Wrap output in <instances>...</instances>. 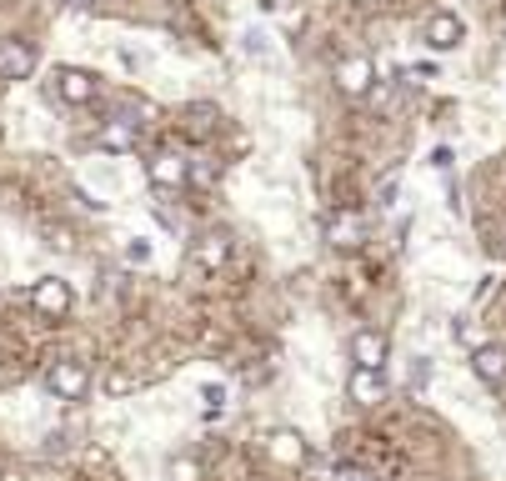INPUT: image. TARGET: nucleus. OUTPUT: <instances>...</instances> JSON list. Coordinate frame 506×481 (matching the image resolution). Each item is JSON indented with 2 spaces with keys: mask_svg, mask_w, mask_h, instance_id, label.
I'll return each instance as SVG.
<instances>
[{
  "mask_svg": "<svg viewBox=\"0 0 506 481\" xmlns=\"http://www.w3.org/2000/svg\"><path fill=\"white\" fill-rule=\"evenodd\" d=\"M146 171H151V181H156V186H176V190H181V186L190 181V165H186V156H176V151H156Z\"/></svg>",
  "mask_w": 506,
  "mask_h": 481,
  "instance_id": "obj_11",
  "label": "nucleus"
},
{
  "mask_svg": "<svg viewBox=\"0 0 506 481\" xmlns=\"http://www.w3.org/2000/svg\"><path fill=\"white\" fill-rule=\"evenodd\" d=\"M105 392H111V396H121V392H131V376H111V381H105Z\"/></svg>",
  "mask_w": 506,
  "mask_h": 481,
  "instance_id": "obj_21",
  "label": "nucleus"
},
{
  "mask_svg": "<svg viewBox=\"0 0 506 481\" xmlns=\"http://www.w3.org/2000/svg\"><path fill=\"white\" fill-rule=\"evenodd\" d=\"M326 240H331V246H342V251L361 246V240H367V215H361V211H336L326 221Z\"/></svg>",
  "mask_w": 506,
  "mask_h": 481,
  "instance_id": "obj_8",
  "label": "nucleus"
},
{
  "mask_svg": "<svg viewBox=\"0 0 506 481\" xmlns=\"http://www.w3.org/2000/svg\"><path fill=\"white\" fill-rule=\"evenodd\" d=\"M301 467H306V471H301V481H336V471H331L326 461H311V456H306Z\"/></svg>",
  "mask_w": 506,
  "mask_h": 481,
  "instance_id": "obj_18",
  "label": "nucleus"
},
{
  "mask_svg": "<svg viewBox=\"0 0 506 481\" xmlns=\"http://www.w3.org/2000/svg\"><path fill=\"white\" fill-rule=\"evenodd\" d=\"M46 386H51L55 401H86V392H90V371L80 367V361H55L51 376H46Z\"/></svg>",
  "mask_w": 506,
  "mask_h": 481,
  "instance_id": "obj_2",
  "label": "nucleus"
},
{
  "mask_svg": "<svg viewBox=\"0 0 506 481\" xmlns=\"http://www.w3.org/2000/svg\"><path fill=\"white\" fill-rule=\"evenodd\" d=\"M55 96H61L65 105H90L96 101V76L80 71V65H61V71H55Z\"/></svg>",
  "mask_w": 506,
  "mask_h": 481,
  "instance_id": "obj_4",
  "label": "nucleus"
},
{
  "mask_svg": "<svg viewBox=\"0 0 506 481\" xmlns=\"http://www.w3.org/2000/svg\"><path fill=\"white\" fill-rule=\"evenodd\" d=\"M426 381H431V361H426V356H417V361L406 367V386H411V392H421Z\"/></svg>",
  "mask_w": 506,
  "mask_h": 481,
  "instance_id": "obj_17",
  "label": "nucleus"
},
{
  "mask_svg": "<svg viewBox=\"0 0 506 481\" xmlns=\"http://www.w3.org/2000/svg\"><path fill=\"white\" fill-rule=\"evenodd\" d=\"M431 165H442V171H446V165H451V151H446V146H436V151H431Z\"/></svg>",
  "mask_w": 506,
  "mask_h": 481,
  "instance_id": "obj_22",
  "label": "nucleus"
},
{
  "mask_svg": "<svg viewBox=\"0 0 506 481\" xmlns=\"http://www.w3.org/2000/svg\"><path fill=\"white\" fill-rule=\"evenodd\" d=\"M346 392H351L356 406H376V401H386V376L376 367H356L351 381H346Z\"/></svg>",
  "mask_w": 506,
  "mask_h": 481,
  "instance_id": "obj_9",
  "label": "nucleus"
},
{
  "mask_svg": "<svg viewBox=\"0 0 506 481\" xmlns=\"http://www.w3.org/2000/svg\"><path fill=\"white\" fill-rule=\"evenodd\" d=\"M96 146H101L105 156H126L140 146V121H131V115H111L101 131H96Z\"/></svg>",
  "mask_w": 506,
  "mask_h": 481,
  "instance_id": "obj_3",
  "label": "nucleus"
},
{
  "mask_svg": "<svg viewBox=\"0 0 506 481\" xmlns=\"http://www.w3.org/2000/svg\"><path fill=\"white\" fill-rule=\"evenodd\" d=\"M351 356H356V367H376L381 371V361H386V336H376V331H356Z\"/></svg>",
  "mask_w": 506,
  "mask_h": 481,
  "instance_id": "obj_12",
  "label": "nucleus"
},
{
  "mask_svg": "<svg viewBox=\"0 0 506 481\" xmlns=\"http://www.w3.org/2000/svg\"><path fill=\"white\" fill-rule=\"evenodd\" d=\"M126 261H131V266H146V261H151V240H126Z\"/></svg>",
  "mask_w": 506,
  "mask_h": 481,
  "instance_id": "obj_19",
  "label": "nucleus"
},
{
  "mask_svg": "<svg viewBox=\"0 0 506 481\" xmlns=\"http://www.w3.org/2000/svg\"><path fill=\"white\" fill-rule=\"evenodd\" d=\"M336 86H342L346 96H367V90L376 86V65H371L367 55H346V61L336 65Z\"/></svg>",
  "mask_w": 506,
  "mask_h": 481,
  "instance_id": "obj_7",
  "label": "nucleus"
},
{
  "mask_svg": "<svg viewBox=\"0 0 506 481\" xmlns=\"http://www.w3.org/2000/svg\"><path fill=\"white\" fill-rule=\"evenodd\" d=\"M271 456H276L281 467H301V461H306V446H301V436H296V431H276V436H271Z\"/></svg>",
  "mask_w": 506,
  "mask_h": 481,
  "instance_id": "obj_13",
  "label": "nucleus"
},
{
  "mask_svg": "<svg viewBox=\"0 0 506 481\" xmlns=\"http://www.w3.org/2000/svg\"><path fill=\"white\" fill-rule=\"evenodd\" d=\"M396 186H401V181H396V171H392V176H381V186H376V206H396Z\"/></svg>",
  "mask_w": 506,
  "mask_h": 481,
  "instance_id": "obj_20",
  "label": "nucleus"
},
{
  "mask_svg": "<svg viewBox=\"0 0 506 481\" xmlns=\"http://www.w3.org/2000/svg\"><path fill=\"white\" fill-rule=\"evenodd\" d=\"M36 71V46L30 40H0V80H26Z\"/></svg>",
  "mask_w": 506,
  "mask_h": 481,
  "instance_id": "obj_6",
  "label": "nucleus"
},
{
  "mask_svg": "<svg viewBox=\"0 0 506 481\" xmlns=\"http://www.w3.org/2000/svg\"><path fill=\"white\" fill-rule=\"evenodd\" d=\"M421 40H426L431 51H456V46L467 40V21L456 11H431L426 26H421Z\"/></svg>",
  "mask_w": 506,
  "mask_h": 481,
  "instance_id": "obj_1",
  "label": "nucleus"
},
{
  "mask_svg": "<svg viewBox=\"0 0 506 481\" xmlns=\"http://www.w3.org/2000/svg\"><path fill=\"white\" fill-rule=\"evenodd\" d=\"M367 96H371V105H376L381 115L396 111V101H401V76H396V80H376V86H371Z\"/></svg>",
  "mask_w": 506,
  "mask_h": 481,
  "instance_id": "obj_14",
  "label": "nucleus"
},
{
  "mask_svg": "<svg viewBox=\"0 0 506 481\" xmlns=\"http://www.w3.org/2000/svg\"><path fill=\"white\" fill-rule=\"evenodd\" d=\"M240 46H246V55H256V61H271V36L266 30H246Z\"/></svg>",
  "mask_w": 506,
  "mask_h": 481,
  "instance_id": "obj_16",
  "label": "nucleus"
},
{
  "mask_svg": "<svg viewBox=\"0 0 506 481\" xmlns=\"http://www.w3.org/2000/svg\"><path fill=\"white\" fill-rule=\"evenodd\" d=\"M336 481H371V477H361V471H336Z\"/></svg>",
  "mask_w": 506,
  "mask_h": 481,
  "instance_id": "obj_23",
  "label": "nucleus"
},
{
  "mask_svg": "<svg viewBox=\"0 0 506 481\" xmlns=\"http://www.w3.org/2000/svg\"><path fill=\"white\" fill-rule=\"evenodd\" d=\"M55 5H71V11H80V5H90V0H55Z\"/></svg>",
  "mask_w": 506,
  "mask_h": 481,
  "instance_id": "obj_24",
  "label": "nucleus"
},
{
  "mask_svg": "<svg viewBox=\"0 0 506 481\" xmlns=\"http://www.w3.org/2000/svg\"><path fill=\"white\" fill-rule=\"evenodd\" d=\"M471 371H476V381H486V386H502L506 381V346L486 342L471 351Z\"/></svg>",
  "mask_w": 506,
  "mask_h": 481,
  "instance_id": "obj_10",
  "label": "nucleus"
},
{
  "mask_svg": "<svg viewBox=\"0 0 506 481\" xmlns=\"http://www.w3.org/2000/svg\"><path fill=\"white\" fill-rule=\"evenodd\" d=\"M226 251H231V246H226V236H206V240H201V251H196V256H201V266H221V261H226Z\"/></svg>",
  "mask_w": 506,
  "mask_h": 481,
  "instance_id": "obj_15",
  "label": "nucleus"
},
{
  "mask_svg": "<svg viewBox=\"0 0 506 481\" xmlns=\"http://www.w3.org/2000/svg\"><path fill=\"white\" fill-rule=\"evenodd\" d=\"M30 306H36L40 316H65L71 311V286H65L61 276H46L30 286Z\"/></svg>",
  "mask_w": 506,
  "mask_h": 481,
  "instance_id": "obj_5",
  "label": "nucleus"
},
{
  "mask_svg": "<svg viewBox=\"0 0 506 481\" xmlns=\"http://www.w3.org/2000/svg\"><path fill=\"white\" fill-rule=\"evenodd\" d=\"M502 256H506V231H502Z\"/></svg>",
  "mask_w": 506,
  "mask_h": 481,
  "instance_id": "obj_25",
  "label": "nucleus"
}]
</instances>
